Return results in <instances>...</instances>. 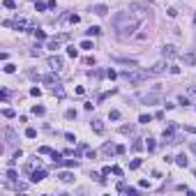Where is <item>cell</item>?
I'll return each mask as SVG.
<instances>
[{
    "instance_id": "6da1fadb",
    "label": "cell",
    "mask_w": 196,
    "mask_h": 196,
    "mask_svg": "<svg viewBox=\"0 0 196 196\" xmlns=\"http://www.w3.org/2000/svg\"><path fill=\"white\" fill-rule=\"evenodd\" d=\"M113 26H116V35L120 39H127V37L134 35V30L139 26V18L134 16L129 9L127 12H118L116 16H113Z\"/></svg>"
},
{
    "instance_id": "7a4b0ae2",
    "label": "cell",
    "mask_w": 196,
    "mask_h": 196,
    "mask_svg": "<svg viewBox=\"0 0 196 196\" xmlns=\"http://www.w3.org/2000/svg\"><path fill=\"white\" fill-rule=\"evenodd\" d=\"M125 81H129V83H141V81H145L148 76H152L150 71H141L139 67H134V69H127V71H122L120 74Z\"/></svg>"
},
{
    "instance_id": "3957f363",
    "label": "cell",
    "mask_w": 196,
    "mask_h": 196,
    "mask_svg": "<svg viewBox=\"0 0 196 196\" xmlns=\"http://www.w3.org/2000/svg\"><path fill=\"white\" fill-rule=\"evenodd\" d=\"M129 12H132L136 18H143L148 12H150V7H148V5H143V2H132V5H129Z\"/></svg>"
},
{
    "instance_id": "277c9868",
    "label": "cell",
    "mask_w": 196,
    "mask_h": 196,
    "mask_svg": "<svg viewBox=\"0 0 196 196\" xmlns=\"http://www.w3.org/2000/svg\"><path fill=\"white\" fill-rule=\"evenodd\" d=\"M67 39H69V35H67V32H63V35H58V37H53V39H49L46 49H51V51H58V49H60V44H63V42H67Z\"/></svg>"
},
{
    "instance_id": "5b68a950",
    "label": "cell",
    "mask_w": 196,
    "mask_h": 196,
    "mask_svg": "<svg viewBox=\"0 0 196 196\" xmlns=\"http://www.w3.org/2000/svg\"><path fill=\"white\" fill-rule=\"evenodd\" d=\"M161 55H164V58H169V60H173V58H178V49H175V46L173 44H166L164 46V49H161Z\"/></svg>"
},
{
    "instance_id": "8992f818",
    "label": "cell",
    "mask_w": 196,
    "mask_h": 196,
    "mask_svg": "<svg viewBox=\"0 0 196 196\" xmlns=\"http://www.w3.org/2000/svg\"><path fill=\"white\" fill-rule=\"evenodd\" d=\"M141 102H143V104H157V102H161V95H157V92L141 95Z\"/></svg>"
},
{
    "instance_id": "52a82bcc",
    "label": "cell",
    "mask_w": 196,
    "mask_h": 196,
    "mask_svg": "<svg viewBox=\"0 0 196 196\" xmlns=\"http://www.w3.org/2000/svg\"><path fill=\"white\" fill-rule=\"evenodd\" d=\"M49 67H51L53 71H60V69H63V58H58V55H51V58H49Z\"/></svg>"
},
{
    "instance_id": "ba28073f",
    "label": "cell",
    "mask_w": 196,
    "mask_h": 196,
    "mask_svg": "<svg viewBox=\"0 0 196 196\" xmlns=\"http://www.w3.org/2000/svg\"><path fill=\"white\" fill-rule=\"evenodd\" d=\"M44 178H46V171L44 169H37V171L30 173V180H32V182H42Z\"/></svg>"
},
{
    "instance_id": "9c48e42d",
    "label": "cell",
    "mask_w": 196,
    "mask_h": 196,
    "mask_svg": "<svg viewBox=\"0 0 196 196\" xmlns=\"http://www.w3.org/2000/svg\"><path fill=\"white\" fill-rule=\"evenodd\" d=\"M58 180H60V182H74V173H69V171H60V173H58Z\"/></svg>"
},
{
    "instance_id": "30bf717a",
    "label": "cell",
    "mask_w": 196,
    "mask_h": 196,
    "mask_svg": "<svg viewBox=\"0 0 196 196\" xmlns=\"http://www.w3.org/2000/svg\"><path fill=\"white\" fill-rule=\"evenodd\" d=\"M164 69H166V63H164V60H161V63L152 65V67H150V69H148V71H150L152 76H155V74H161V71H164Z\"/></svg>"
},
{
    "instance_id": "8fae6325",
    "label": "cell",
    "mask_w": 196,
    "mask_h": 196,
    "mask_svg": "<svg viewBox=\"0 0 196 196\" xmlns=\"http://www.w3.org/2000/svg\"><path fill=\"white\" fill-rule=\"evenodd\" d=\"M92 132L95 134H104V122H102V120H92Z\"/></svg>"
},
{
    "instance_id": "7c38bea8",
    "label": "cell",
    "mask_w": 196,
    "mask_h": 196,
    "mask_svg": "<svg viewBox=\"0 0 196 196\" xmlns=\"http://www.w3.org/2000/svg\"><path fill=\"white\" fill-rule=\"evenodd\" d=\"M92 12H95L97 16H106L108 7H106V5H95V7H92Z\"/></svg>"
},
{
    "instance_id": "4fadbf2b",
    "label": "cell",
    "mask_w": 196,
    "mask_h": 196,
    "mask_svg": "<svg viewBox=\"0 0 196 196\" xmlns=\"http://www.w3.org/2000/svg\"><path fill=\"white\" fill-rule=\"evenodd\" d=\"M182 60H185V65H194V63H196V51L185 53V55H182Z\"/></svg>"
},
{
    "instance_id": "5bb4252c",
    "label": "cell",
    "mask_w": 196,
    "mask_h": 196,
    "mask_svg": "<svg viewBox=\"0 0 196 196\" xmlns=\"http://www.w3.org/2000/svg\"><path fill=\"white\" fill-rule=\"evenodd\" d=\"M60 164H63V166H67V169H74V166H79V161H76V157H74V159H65V161H58L55 166H60Z\"/></svg>"
},
{
    "instance_id": "9a60e30c",
    "label": "cell",
    "mask_w": 196,
    "mask_h": 196,
    "mask_svg": "<svg viewBox=\"0 0 196 196\" xmlns=\"http://www.w3.org/2000/svg\"><path fill=\"white\" fill-rule=\"evenodd\" d=\"M175 164H178V166H182V169H187V166H189V161H187V157H185V152L175 157Z\"/></svg>"
},
{
    "instance_id": "2e32d148",
    "label": "cell",
    "mask_w": 196,
    "mask_h": 196,
    "mask_svg": "<svg viewBox=\"0 0 196 196\" xmlns=\"http://www.w3.org/2000/svg\"><path fill=\"white\" fill-rule=\"evenodd\" d=\"M51 88H53V95H55V97H60V99L65 97V90H63V85H60V83H55V85H51Z\"/></svg>"
},
{
    "instance_id": "e0dca14e",
    "label": "cell",
    "mask_w": 196,
    "mask_h": 196,
    "mask_svg": "<svg viewBox=\"0 0 196 196\" xmlns=\"http://www.w3.org/2000/svg\"><path fill=\"white\" fill-rule=\"evenodd\" d=\"M42 81H44V83H49V85H55V83H60V81H58V76H53V74H46Z\"/></svg>"
},
{
    "instance_id": "ac0fdd59",
    "label": "cell",
    "mask_w": 196,
    "mask_h": 196,
    "mask_svg": "<svg viewBox=\"0 0 196 196\" xmlns=\"http://www.w3.org/2000/svg\"><path fill=\"white\" fill-rule=\"evenodd\" d=\"M102 152H104V155H116V145H111V143H104Z\"/></svg>"
},
{
    "instance_id": "d6986e66",
    "label": "cell",
    "mask_w": 196,
    "mask_h": 196,
    "mask_svg": "<svg viewBox=\"0 0 196 196\" xmlns=\"http://www.w3.org/2000/svg\"><path fill=\"white\" fill-rule=\"evenodd\" d=\"M99 32H102V28H99V26H90L88 30H85V35H88V37H92V35H99Z\"/></svg>"
},
{
    "instance_id": "ffe728a7",
    "label": "cell",
    "mask_w": 196,
    "mask_h": 196,
    "mask_svg": "<svg viewBox=\"0 0 196 196\" xmlns=\"http://www.w3.org/2000/svg\"><path fill=\"white\" fill-rule=\"evenodd\" d=\"M32 113H35V116H44V113H46V108L42 106V104H35V106H32Z\"/></svg>"
},
{
    "instance_id": "44dd1931",
    "label": "cell",
    "mask_w": 196,
    "mask_h": 196,
    "mask_svg": "<svg viewBox=\"0 0 196 196\" xmlns=\"http://www.w3.org/2000/svg\"><path fill=\"white\" fill-rule=\"evenodd\" d=\"M5 178H7L9 182H14V180H16V171H14V169H12V166H9V171H7V173H5Z\"/></svg>"
},
{
    "instance_id": "7402d4cb",
    "label": "cell",
    "mask_w": 196,
    "mask_h": 196,
    "mask_svg": "<svg viewBox=\"0 0 196 196\" xmlns=\"http://www.w3.org/2000/svg\"><path fill=\"white\" fill-rule=\"evenodd\" d=\"M81 49H85V51H92L95 46H92V42H90V39H83V42H81Z\"/></svg>"
},
{
    "instance_id": "603a6c76",
    "label": "cell",
    "mask_w": 196,
    "mask_h": 196,
    "mask_svg": "<svg viewBox=\"0 0 196 196\" xmlns=\"http://www.w3.org/2000/svg\"><path fill=\"white\" fill-rule=\"evenodd\" d=\"M46 7H49V2H42V0H37V2H35V9H37V12H44Z\"/></svg>"
},
{
    "instance_id": "cb8c5ba5",
    "label": "cell",
    "mask_w": 196,
    "mask_h": 196,
    "mask_svg": "<svg viewBox=\"0 0 196 196\" xmlns=\"http://www.w3.org/2000/svg\"><path fill=\"white\" fill-rule=\"evenodd\" d=\"M150 120H152V116H150V113H143V116L139 118V122H141V125H148Z\"/></svg>"
},
{
    "instance_id": "d4e9b609",
    "label": "cell",
    "mask_w": 196,
    "mask_h": 196,
    "mask_svg": "<svg viewBox=\"0 0 196 196\" xmlns=\"http://www.w3.org/2000/svg\"><path fill=\"white\" fill-rule=\"evenodd\" d=\"M65 118H67V120H74V118H76V111H74V108H67V111H65Z\"/></svg>"
},
{
    "instance_id": "484cf974",
    "label": "cell",
    "mask_w": 196,
    "mask_h": 196,
    "mask_svg": "<svg viewBox=\"0 0 196 196\" xmlns=\"http://www.w3.org/2000/svg\"><path fill=\"white\" fill-rule=\"evenodd\" d=\"M145 148H148V152H152L155 148H157V143H155V139H148V143H145Z\"/></svg>"
},
{
    "instance_id": "4316f807",
    "label": "cell",
    "mask_w": 196,
    "mask_h": 196,
    "mask_svg": "<svg viewBox=\"0 0 196 196\" xmlns=\"http://www.w3.org/2000/svg\"><path fill=\"white\" fill-rule=\"evenodd\" d=\"M2 69L7 71V74H14V71H16V65H12V63H7V65H5V67H2Z\"/></svg>"
},
{
    "instance_id": "83f0119b",
    "label": "cell",
    "mask_w": 196,
    "mask_h": 196,
    "mask_svg": "<svg viewBox=\"0 0 196 196\" xmlns=\"http://www.w3.org/2000/svg\"><path fill=\"white\" fill-rule=\"evenodd\" d=\"M132 150H134V152H141V150H143V143H141V141H134V143H132Z\"/></svg>"
},
{
    "instance_id": "f1b7e54d",
    "label": "cell",
    "mask_w": 196,
    "mask_h": 196,
    "mask_svg": "<svg viewBox=\"0 0 196 196\" xmlns=\"http://www.w3.org/2000/svg\"><path fill=\"white\" fill-rule=\"evenodd\" d=\"M2 5L7 9H16V2H14V0H2Z\"/></svg>"
},
{
    "instance_id": "f546056e",
    "label": "cell",
    "mask_w": 196,
    "mask_h": 196,
    "mask_svg": "<svg viewBox=\"0 0 196 196\" xmlns=\"http://www.w3.org/2000/svg\"><path fill=\"white\" fill-rule=\"evenodd\" d=\"M35 37L39 39V42H44V39H46V32H44V30H35Z\"/></svg>"
},
{
    "instance_id": "4dcf8cb0",
    "label": "cell",
    "mask_w": 196,
    "mask_h": 196,
    "mask_svg": "<svg viewBox=\"0 0 196 196\" xmlns=\"http://www.w3.org/2000/svg\"><path fill=\"white\" fill-rule=\"evenodd\" d=\"M26 136H28V139H35V136H37V129L28 127V129H26Z\"/></svg>"
},
{
    "instance_id": "1f68e13d",
    "label": "cell",
    "mask_w": 196,
    "mask_h": 196,
    "mask_svg": "<svg viewBox=\"0 0 196 196\" xmlns=\"http://www.w3.org/2000/svg\"><path fill=\"white\" fill-rule=\"evenodd\" d=\"M139 166H141V159H132V161H129V169H132V171H136Z\"/></svg>"
},
{
    "instance_id": "d6a6232c",
    "label": "cell",
    "mask_w": 196,
    "mask_h": 196,
    "mask_svg": "<svg viewBox=\"0 0 196 196\" xmlns=\"http://www.w3.org/2000/svg\"><path fill=\"white\" fill-rule=\"evenodd\" d=\"M37 152H39V155H51V152H53V150H51L49 145H42V148H39V150H37Z\"/></svg>"
},
{
    "instance_id": "836d02e7",
    "label": "cell",
    "mask_w": 196,
    "mask_h": 196,
    "mask_svg": "<svg viewBox=\"0 0 196 196\" xmlns=\"http://www.w3.org/2000/svg\"><path fill=\"white\" fill-rule=\"evenodd\" d=\"M178 104H180V106H189V97H185V95L178 97Z\"/></svg>"
},
{
    "instance_id": "e575fe53",
    "label": "cell",
    "mask_w": 196,
    "mask_h": 196,
    "mask_svg": "<svg viewBox=\"0 0 196 196\" xmlns=\"http://www.w3.org/2000/svg\"><path fill=\"white\" fill-rule=\"evenodd\" d=\"M120 132H122V134H134V127L132 125H125V127H120Z\"/></svg>"
},
{
    "instance_id": "d590c367",
    "label": "cell",
    "mask_w": 196,
    "mask_h": 196,
    "mask_svg": "<svg viewBox=\"0 0 196 196\" xmlns=\"http://www.w3.org/2000/svg\"><path fill=\"white\" fill-rule=\"evenodd\" d=\"M67 53H69V58H76V55H79V51H76L74 46H67Z\"/></svg>"
},
{
    "instance_id": "8d00e7d4",
    "label": "cell",
    "mask_w": 196,
    "mask_h": 196,
    "mask_svg": "<svg viewBox=\"0 0 196 196\" xmlns=\"http://www.w3.org/2000/svg\"><path fill=\"white\" fill-rule=\"evenodd\" d=\"M108 118H111V120H120V111H116V108H113V111L108 113Z\"/></svg>"
},
{
    "instance_id": "74e56055",
    "label": "cell",
    "mask_w": 196,
    "mask_h": 196,
    "mask_svg": "<svg viewBox=\"0 0 196 196\" xmlns=\"http://www.w3.org/2000/svg\"><path fill=\"white\" fill-rule=\"evenodd\" d=\"M111 173H113V175H118V178H120V175H122V169H120V166H111Z\"/></svg>"
},
{
    "instance_id": "f35d334b",
    "label": "cell",
    "mask_w": 196,
    "mask_h": 196,
    "mask_svg": "<svg viewBox=\"0 0 196 196\" xmlns=\"http://www.w3.org/2000/svg\"><path fill=\"white\" fill-rule=\"evenodd\" d=\"M67 18H69V23H79V21H81V16H79V14H69Z\"/></svg>"
},
{
    "instance_id": "ab89813d",
    "label": "cell",
    "mask_w": 196,
    "mask_h": 196,
    "mask_svg": "<svg viewBox=\"0 0 196 196\" xmlns=\"http://www.w3.org/2000/svg\"><path fill=\"white\" fill-rule=\"evenodd\" d=\"M30 95H32V97H39V95H42V90H39V88H30Z\"/></svg>"
},
{
    "instance_id": "60d3db41",
    "label": "cell",
    "mask_w": 196,
    "mask_h": 196,
    "mask_svg": "<svg viewBox=\"0 0 196 196\" xmlns=\"http://www.w3.org/2000/svg\"><path fill=\"white\" fill-rule=\"evenodd\" d=\"M2 116H5V118H14V111H12V108H5V111H2Z\"/></svg>"
},
{
    "instance_id": "b9f144b4",
    "label": "cell",
    "mask_w": 196,
    "mask_h": 196,
    "mask_svg": "<svg viewBox=\"0 0 196 196\" xmlns=\"http://www.w3.org/2000/svg\"><path fill=\"white\" fill-rule=\"evenodd\" d=\"M125 150H127L125 145H116V155H125Z\"/></svg>"
},
{
    "instance_id": "7bdbcfd3",
    "label": "cell",
    "mask_w": 196,
    "mask_h": 196,
    "mask_svg": "<svg viewBox=\"0 0 196 196\" xmlns=\"http://www.w3.org/2000/svg\"><path fill=\"white\" fill-rule=\"evenodd\" d=\"M85 155H88V159H95V157H97V152H95V150H85Z\"/></svg>"
},
{
    "instance_id": "ee69618b",
    "label": "cell",
    "mask_w": 196,
    "mask_h": 196,
    "mask_svg": "<svg viewBox=\"0 0 196 196\" xmlns=\"http://www.w3.org/2000/svg\"><path fill=\"white\" fill-rule=\"evenodd\" d=\"M65 139H67V141H69V143H74V141H76V139H74V134H69V132L65 134Z\"/></svg>"
},
{
    "instance_id": "f6af8a7d",
    "label": "cell",
    "mask_w": 196,
    "mask_h": 196,
    "mask_svg": "<svg viewBox=\"0 0 196 196\" xmlns=\"http://www.w3.org/2000/svg\"><path fill=\"white\" fill-rule=\"evenodd\" d=\"M127 194H129V196H136V194H139V189H134V187H129V189H127Z\"/></svg>"
},
{
    "instance_id": "bcb514c9",
    "label": "cell",
    "mask_w": 196,
    "mask_h": 196,
    "mask_svg": "<svg viewBox=\"0 0 196 196\" xmlns=\"http://www.w3.org/2000/svg\"><path fill=\"white\" fill-rule=\"evenodd\" d=\"M185 132H192V134H196V127H185Z\"/></svg>"
},
{
    "instance_id": "7dc6e473",
    "label": "cell",
    "mask_w": 196,
    "mask_h": 196,
    "mask_svg": "<svg viewBox=\"0 0 196 196\" xmlns=\"http://www.w3.org/2000/svg\"><path fill=\"white\" fill-rule=\"evenodd\" d=\"M192 152H194V155H196V143H192Z\"/></svg>"
}]
</instances>
